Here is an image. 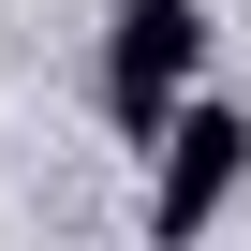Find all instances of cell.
<instances>
[{
    "label": "cell",
    "instance_id": "7a4b0ae2",
    "mask_svg": "<svg viewBox=\"0 0 251 251\" xmlns=\"http://www.w3.org/2000/svg\"><path fill=\"white\" fill-rule=\"evenodd\" d=\"M148 148H163L148 236H163V251H192V236H207V222L236 207V177H251V118H236V103H177V118H163Z\"/></svg>",
    "mask_w": 251,
    "mask_h": 251
},
{
    "label": "cell",
    "instance_id": "6da1fadb",
    "mask_svg": "<svg viewBox=\"0 0 251 251\" xmlns=\"http://www.w3.org/2000/svg\"><path fill=\"white\" fill-rule=\"evenodd\" d=\"M192 59H207V15H192V0H118V15H103V118L148 148L163 118L192 103Z\"/></svg>",
    "mask_w": 251,
    "mask_h": 251
}]
</instances>
